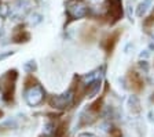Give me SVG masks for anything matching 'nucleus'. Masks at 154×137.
Instances as JSON below:
<instances>
[{
  "instance_id": "1",
  "label": "nucleus",
  "mask_w": 154,
  "mask_h": 137,
  "mask_svg": "<svg viewBox=\"0 0 154 137\" xmlns=\"http://www.w3.org/2000/svg\"><path fill=\"white\" fill-rule=\"evenodd\" d=\"M15 79H17V72L15 71L7 72L6 75L0 79V91H2V94H3L4 101H7V103H10L11 100H13Z\"/></svg>"
},
{
  "instance_id": "2",
  "label": "nucleus",
  "mask_w": 154,
  "mask_h": 137,
  "mask_svg": "<svg viewBox=\"0 0 154 137\" xmlns=\"http://www.w3.org/2000/svg\"><path fill=\"white\" fill-rule=\"evenodd\" d=\"M66 11L72 20H80L88 15L90 8L84 0H69L66 3Z\"/></svg>"
},
{
  "instance_id": "3",
  "label": "nucleus",
  "mask_w": 154,
  "mask_h": 137,
  "mask_svg": "<svg viewBox=\"0 0 154 137\" xmlns=\"http://www.w3.org/2000/svg\"><path fill=\"white\" fill-rule=\"evenodd\" d=\"M25 100L29 105H38L40 103L44 100V90L42 89V86L33 85L25 91Z\"/></svg>"
},
{
  "instance_id": "4",
  "label": "nucleus",
  "mask_w": 154,
  "mask_h": 137,
  "mask_svg": "<svg viewBox=\"0 0 154 137\" xmlns=\"http://www.w3.org/2000/svg\"><path fill=\"white\" fill-rule=\"evenodd\" d=\"M106 11L110 22H116L122 17V2L121 0H107L106 2Z\"/></svg>"
},
{
  "instance_id": "5",
  "label": "nucleus",
  "mask_w": 154,
  "mask_h": 137,
  "mask_svg": "<svg viewBox=\"0 0 154 137\" xmlns=\"http://www.w3.org/2000/svg\"><path fill=\"white\" fill-rule=\"evenodd\" d=\"M74 101H76V96H74L73 90L67 91V93H65L62 96H55V97H52L50 100V103H51V105L54 108H67L70 107Z\"/></svg>"
},
{
  "instance_id": "6",
  "label": "nucleus",
  "mask_w": 154,
  "mask_h": 137,
  "mask_svg": "<svg viewBox=\"0 0 154 137\" xmlns=\"http://www.w3.org/2000/svg\"><path fill=\"white\" fill-rule=\"evenodd\" d=\"M127 80H128L129 87H131L134 91L138 93V91L143 90V79L140 78V75H139L138 72L131 71L128 73V76H127Z\"/></svg>"
},
{
  "instance_id": "7",
  "label": "nucleus",
  "mask_w": 154,
  "mask_h": 137,
  "mask_svg": "<svg viewBox=\"0 0 154 137\" xmlns=\"http://www.w3.org/2000/svg\"><path fill=\"white\" fill-rule=\"evenodd\" d=\"M119 35H120V32H114V33H112V35H109V36H107V38H106V39L102 42L103 49H105L107 53H110V51L113 50V47H114L116 42H117V38H119Z\"/></svg>"
},
{
  "instance_id": "8",
  "label": "nucleus",
  "mask_w": 154,
  "mask_h": 137,
  "mask_svg": "<svg viewBox=\"0 0 154 137\" xmlns=\"http://www.w3.org/2000/svg\"><path fill=\"white\" fill-rule=\"evenodd\" d=\"M127 107L128 109L132 112V114H138L140 111V104H139V100L135 96H131L128 98V101H127Z\"/></svg>"
},
{
  "instance_id": "9",
  "label": "nucleus",
  "mask_w": 154,
  "mask_h": 137,
  "mask_svg": "<svg viewBox=\"0 0 154 137\" xmlns=\"http://www.w3.org/2000/svg\"><path fill=\"white\" fill-rule=\"evenodd\" d=\"M14 42H26L29 39V33L25 32V29H21V28H17L15 33L13 36Z\"/></svg>"
},
{
  "instance_id": "10",
  "label": "nucleus",
  "mask_w": 154,
  "mask_h": 137,
  "mask_svg": "<svg viewBox=\"0 0 154 137\" xmlns=\"http://www.w3.org/2000/svg\"><path fill=\"white\" fill-rule=\"evenodd\" d=\"M151 2L153 0H143L140 4H139V7H138V11H136V14H138L139 17H142L146 11H147V8L150 7V4H151Z\"/></svg>"
},
{
  "instance_id": "11",
  "label": "nucleus",
  "mask_w": 154,
  "mask_h": 137,
  "mask_svg": "<svg viewBox=\"0 0 154 137\" xmlns=\"http://www.w3.org/2000/svg\"><path fill=\"white\" fill-rule=\"evenodd\" d=\"M109 137H122V133L119 127H113L109 132Z\"/></svg>"
},
{
  "instance_id": "12",
  "label": "nucleus",
  "mask_w": 154,
  "mask_h": 137,
  "mask_svg": "<svg viewBox=\"0 0 154 137\" xmlns=\"http://www.w3.org/2000/svg\"><path fill=\"white\" fill-rule=\"evenodd\" d=\"M144 26H146V28H153L154 26V13L151 14L149 18H146V21H144Z\"/></svg>"
},
{
  "instance_id": "13",
  "label": "nucleus",
  "mask_w": 154,
  "mask_h": 137,
  "mask_svg": "<svg viewBox=\"0 0 154 137\" xmlns=\"http://www.w3.org/2000/svg\"><path fill=\"white\" fill-rule=\"evenodd\" d=\"M8 11H10V7L7 6V4H0V14L3 17H6L7 14H8Z\"/></svg>"
},
{
  "instance_id": "14",
  "label": "nucleus",
  "mask_w": 154,
  "mask_h": 137,
  "mask_svg": "<svg viewBox=\"0 0 154 137\" xmlns=\"http://www.w3.org/2000/svg\"><path fill=\"white\" fill-rule=\"evenodd\" d=\"M35 62H30V64H28V65H25V69L26 71H33L35 69Z\"/></svg>"
},
{
  "instance_id": "15",
  "label": "nucleus",
  "mask_w": 154,
  "mask_h": 137,
  "mask_svg": "<svg viewBox=\"0 0 154 137\" xmlns=\"http://www.w3.org/2000/svg\"><path fill=\"white\" fill-rule=\"evenodd\" d=\"M80 137H96V136H94V134H81Z\"/></svg>"
},
{
  "instance_id": "16",
  "label": "nucleus",
  "mask_w": 154,
  "mask_h": 137,
  "mask_svg": "<svg viewBox=\"0 0 154 137\" xmlns=\"http://www.w3.org/2000/svg\"><path fill=\"white\" fill-rule=\"evenodd\" d=\"M0 116H2V112H0Z\"/></svg>"
}]
</instances>
